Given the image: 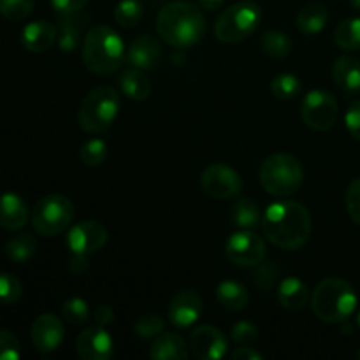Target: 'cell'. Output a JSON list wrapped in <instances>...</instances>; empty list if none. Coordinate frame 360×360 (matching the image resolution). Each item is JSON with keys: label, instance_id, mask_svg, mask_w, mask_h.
Listing matches in <instances>:
<instances>
[{"label": "cell", "instance_id": "1", "mask_svg": "<svg viewBox=\"0 0 360 360\" xmlns=\"http://www.w3.org/2000/svg\"><path fill=\"white\" fill-rule=\"evenodd\" d=\"M311 214L297 200H278L266 210L262 231L271 245L281 250H299L311 238Z\"/></svg>", "mask_w": 360, "mask_h": 360}, {"label": "cell", "instance_id": "2", "mask_svg": "<svg viewBox=\"0 0 360 360\" xmlns=\"http://www.w3.org/2000/svg\"><path fill=\"white\" fill-rule=\"evenodd\" d=\"M207 21L193 2L174 0L165 4L157 16V32L167 44L183 49L195 46L206 35Z\"/></svg>", "mask_w": 360, "mask_h": 360}, {"label": "cell", "instance_id": "3", "mask_svg": "<svg viewBox=\"0 0 360 360\" xmlns=\"http://www.w3.org/2000/svg\"><path fill=\"white\" fill-rule=\"evenodd\" d=\"M125 55L122 35L108 25L91 27L84 35L81 58L90 72L109 76L122 67Z\"/></svg>", "mask_w": 360, "mask_h": 360}, {"label": "cell", "instance_id": "4", "mask_svg": "<svg viewBox=\"0 0 360 360\" xmlns=\"http://www.w3.org/2000/svg\"><path fill=\"white\" fill-rule=\"evenodd\" d=\"M359 297L354 287L341 278H326L311 294V309L326 323H343L355 313Z\"/></svg>", "mask_w": 360, "mask_h": 360}, {"label": "cell", "instance_id": "5", "mask_svg": "<svg viewBox=\"0 0 360 360\" xmlns=\"http://www.w3.org/2000/svg\"><path fill=\"white\" fill-rule=\"evenodd\" d=\"M260 185L269 195H294L302 185L304 169L301 162L288 153H274L260 165Z\"/></svg>", "mask_w": 360, "mask_h": 360}, {"label": "cell", "instance_id": "6", "mask_svg": "<svg viewBox=\"0 0 360 360\" xmlns=\"http://www.w3.org/2000/svg\"><path fill=\"white\" fill-rule=\"evenodd\" d=\"M122 108L120 94L111 86H97L86 94L77 111V123L88 134H101L115 123Z\"/></svg>", "mask_w": 360, "mask_h": 360}, {"label": "cell", "instance_id": "7", "mask_svg": "<svg viewBox=\"0 0 360 360\" xmlns=\"http://www.w3.org/2000/svg\"><path fill=\"white\" fill-rule=\"evenodd\" d=\"M262 18L264 13L257 2L243 0L232 4L214 21V37L227 44H238L255 34Z\"/></svg>", "mask_w": 360, "mask_h": 360}, {"label": "cell", "instance_id": "8", "mask_svg": "<svg viewBox=\"0 0 360 360\" xmlns=\"http://www.w3.org/2000/svg\"><path fill=\"white\" fill-rule=\"evenodd\" d=\"M74 220V204L69 197L49 193L34 206L30 214L32 227L42 238L62 234Z\"/></svg>", "mask_w": 360, "mask_h": 360}, {"label": "cell", "instance_id": "9", "mask_svg": "<svg viewBox=\"0 0 360 360\" xmlns=\"http://www.w3.org/2000/svg\"><path fill=\"white\" fill-rule=\"evenodd\" d=\"M338 101L330 91L316 88L308 91L302 98L301 116L302 122L316 132H326L333 129L338 120Z\"/></svg>", "mask_w": 360, "mask_h": 360}, {"label": "cell", "instance_id": "10", "mask_svg": "<svg viewBox=\"0 0 360 360\" xmlns=\"http://www.w3.org/2000/svg\"><path fill=\"white\" fill-rule=\"evenodd\" d=\"M266 243L252 231L234 232L225 243V257L239 267H257L266 259Z\"/></svg>", "mask_w": 360, "mask_h": 360}, {"label": "cell", "instance_id": "11", "mask_svg": "<svg viewBox=\"0 0 360 360\" xmlns=\"http://www.w3.org/2000/svg\"><path fill=\"white\" fill-rule=\"evenodd\" d=\"M200 185L206 195L217 200L234 199L241 193L243 179L232 167L225 164L207 165L200 176Z\"/></svg>", "mask_w": 360, "mask_h": 360}, {"label": "cell", "instance_id": "12", "mask_svg": "<svg viewBox=\"0 0 360 360\" xmlns=\"http://www.w3.org/2000/svg\"><path fill=\"white\" fill-rule=\"evenodd\" d=\"M67 246L72 253L91 255L101 252L108 243V229L97 220H84L74 225L67 234Z\"/></svg>", "mask_w": 360, "mask_h": 360}, {"label": "cell", "instance_id": "13", "mask_svg": "<svg viewBox=\"0 0 360 360\" xmlns=\"http://www.w3.org/2000/svg\"><path fill=\"white\" fill-rule=\"evenodd\" d=\"M190 350L199 360H220L229 350L227 336L214 326H199L190 334Z\"/></svg>", "mask_w": 360, "mask_h": 360}, {"label": "cell", "instance_id": "14", "mask_svg": "<svg viewBox=\"0 0 360 360\" xmlns=\"http://www.w3.org/2000/svg\"><path fill=\"white\" fill-rule=\"evenodd\" d=\"M30 338L35 350L48 355L62 347L65 340V327L58 316L44 313V315H39L32 323Z\"/></svg>", "mask_w": 360, "mask_h": 360}, {"label": "cell", "instance_id": "15", "mask_svg": "<svg viewBox=\"0 0 360 360\" xmlns=\"http://www.w3.org/2000/svg\"><path fill=\"white\" fill-rule=\"evenodd\" d=\"M76 352L83 360H109L115 354V343L105 327L94 326L77 336Z\"/></svg>", "mask_w": 360, "mask_h": 360}, {"label": "cell", "instance_id": "16", "mask_svg": "<svg viewBox=\"0 0 360 360\" xmlns=\"http://www.w3.org/2000/svg\"><path fill=\"white\" fill-rule=\"evenodd\" d=\"M202 299L197 292L193 290H181L172 297L171 304H169L167 316L169 322L176 327V329H190L195 326L197 320L202 315Z\"/></svg>", "mask_w": 360, "mask_h": 360}, {"label": "cell", "instance_id": "17", "mask_svg": "<svg viewBox=\"0 0 360 360\" xmlns=\"http://www.w3.org/2000/svg\"><path fill=\"white\" fill-rule=\"evenodd\" d=\"M162 48L157 39L151 35H141L127 49L125 60L129 65L137 67L141 70H153L160 63Z\"/></svg>", "mask_w": 360, "mask_h": 360}, {"label": "cell", "instance_id": "18", "mask_svg": "<svg viewBox=\"0 0 360 360\" xmlns=\"http://www.w3.org/2000/svg\"><path fill=\"white\" fill-rule=\"evenodd\" d=\"M30 220V211L23 197L14 192H4L0 195V227L6 231H21Z\"/></svg>", "mask_w": 360, "mask_h": 360}, {"label": "cell", "instance_id": "19", "mask_svg": "<svg viewBox=\"0 0 360 360\" xmlns=\"http://www.w3.org/2000/svg\"><path fill=\"white\" fill-rule=\"evenodd\" d=\"M58 37V28L46 20L28 23L21 32V44L30 53H44L55 44Z\"/></svg>", "mask_w": 360, "mask_h": 360}, {"label": "cell", "instance_id": "20", "mask_svg": "<svg viewBox=\"0 0 360 360\" xmlns=\"http://www.w3.org/2000/svg\"><path fill=\"white\" fill-rule=\"evenodd\" d=\"M333 79L341 91L348 95L360 91V60L352 55H343L334 62Z\"/></svg>", "mask_w": 360, "mask_h": 360}, {"label": "cell", "instance_id": "21", "mask_svg": "<svg viewBox=\"0 0 360 360\" xmlns=\"http://www.w3.org/2000/svg\"><path fill=\"white\" fill-rule=\"evenodd\" d=\"M278 301L288 311H301L306 308L308 301H311L308 285L301 278H285L278 287Z\"/></svg>", "mask_w": 360, "mask_h": 360}, {"label": "cell", "instance_id": "22", "mask_svg": "<svg viewBox=\"0 0 360 360\" xmlns=\"http://www.w3.org/2000/svg\"><path fill=\"white\" fill-rule=\"evenodd\" d=\"M188 355L185 340L176 333L158 334L150 348V357L155 360H186Z\"/></svg>", "mask_w": 360, "mask_h": 360}, {"label": "cell", "instance_id": "23", "mask_svg": "<svg viewBox=\"0 0 360 360\" xmlns=\"http://www.w3.org/2000/svg\"><path fill=\"white\" fill-rule=\"evenodd\" d=\"M120 90L132 101H146L151 95V81L144 74V70L137 67H127L118 77Z\"/></svg>", "mask_w": 360, "mask_h": 360}, {"label": "cell", "instance_id": "24", "mask_svg": "<svg viewBox=\"0 0 360 360\" xmlns=\"http://www.w3.org/2000/svg\"><path fill=\"white\" fill-rule=\"evenodd\" d=\"M217 299L229 311H243L250 302V292L239 281L225 280L217 287Z\"/></svg>", "mask_w": 360, "mask_h": 360}, {"label": "cell", "instance_id": "25", "mask_svg": "<svg viewBox=\"0 0 360 360\" xmlns=\"http://www.w3.org/2000/svg\"><path fill=\"white\" fill-rule=\"evenodd\" d=\"M329 23V11L322 4H309L297 14V27L302 34L316 35Z\"/></svg>", "mask_w": 360, "mask_h": 360}, {"label": "cell", "instance_id": "26", "mask_svg": "<svg viewBox=\"0 0 360 360\" xmlns=\"http://www.w3.org/2000/svg\"><path fill=\"white\" fill-rule=\"evenodd\" d=\"M81 23L79 18H76L74 14H65V16L60 20L58 27V37H56V42H58V48L62 49L63 53H72L83 44L84 37L83 32H81Z\"/></svg>", "mask_w": 360, "mask_h": 360}, {"label": "cell", "instance_id": "27", "mask_svg": "<svg viewBox=\"0 0 360 360\" xmlns=\"http://www.w3.org/2000/svg\"><path fill=\"white\" fill-rule=\"evenodd\" d=\"M232 224L239 229H255L262 224V213H260V207L257 206L255 200L252 199H239L236 200L234 207H232Z\"/></svg>", "mask_w": 360, "mask_h": 360}, {"label": "cell", "instance_id": "28", "mask_svg": "<svg viewBox=\"0 0 360 360\" xmlns=\"http://www.w3.org/2000/svg\"><path fill=\"white\" fill-rule=\"evenodd\" d=\"M35 250H37V241H35L34 236L27 234V232H20V234L13 236L4 246L6 255L16 264L28 262L34 257Z\"/></svg>", "mask_w": 360, "mask_h": 360}, {"label": "cell", "instance_id": "29", "mask_svg": "<svg viewBox=\"0 0 360 360\" xmlns=\"http://www.w3.org/2000/svg\"><path fill=\"white\" fill-rule=\"evenodd\" d=\"M334 41L343 51L360 49V18H347L334 32Z\"/></svg>", "mask_w": 360, "mask_h": 360}, {"label": "cell", "instance_id": "30", "mask_svg": "<svg viewBox=\"0 0 360 360\" xmlns=\"http://www.w3.org/2000/svg\"><path fill=\"white\" fill-rule=\"evenodd\" d=\"M262 48L273 58H285L290 55L294 42H292L290 35L280 30H269L264 34L262 37Z\"/></svg>", "mask_w": 360, "mask_h": 360}, {"label": "cell", "instance_id": "31", "mask_svg": "<svg viewBox=\"0 0 360 360\" xmlns=\"http://www.w3.org/2000/svg\"><path fill=\"white\" fill-rule=\"evenodd\" d=\"M301 79H299L297 76H294V74H278V76H274V79L271 81V91H273L274 97L280 98V101H292V98H295L301 94Z\"/></svg>", "mask_w": 360, "mask_h": 360}, {"label": "cell", "instance_id": "32", "mask_svg": "<svg viewBox=\"0 0 360 360\" xmlns=\"http://www.w3.org/2000/svg\"><path fill=\"white\" fill-rule=\"evenodd\" d=\"M143 18V4L139 0H120L115 7V20L120 27L134 28Z\"/></svg>", "mask_w": 360, "mask_h": 360}, {"label": "cell", "instance_id": "33", "mask_svg": "<svg viewBox=\"0 0 360 360\" xmlns=\"http://www.w3.org/2000/svg\"><path fill=\"white\" fill-rule=\"evenodd\" d=\"M79 158L88 167H97L108 158V143L104 139H98V137L86 141L81 146Z\"/></svg>", "mask_w": 360, "mask_h": 360}, {"label": "cell", "instance_id": "34", "mask_svg": "<svg viewBox=\"0 0 360 360\" xmlns=\"http://www.w3.org/2000/svg\"><path fill=\"white\" fill-rule=\"evenodd\" d=\"M62 315L72 326H81L90 319V308L84 299L70 297L62 304Z\"/></svg>", "mask_w": 360, "mask_h": 360}, {"label": "cell", "instance_id": "35", "mask_svg": "<svg viewBox=\"0 0 360 360\" xmlns=\"http://www.w3.org/2000/svg\"><path fill=\"white\" fill-rule=\"evenodd\" d=\"M165 330V320L162 319L157 313H150V315L141 316L139 320L134 326V333L137 334L143 340H151V338H157L158 334H162Z\"/></svg>", "mask_w": 360, "mask_h": 360}, {"label": "cell", "instance_id": "36", "mask_svg": "<svg viewBox=\"0 0 360 360\" xmlns=\"http://www.w3.org/2000/svg\"><path fill=\"white\" fill-rule=\"evenodd\" d=\"M23 285L14 274L0 273V304H14L21 299Z\"/></svg>", "mask_w": 360, "mask_h": 360}, {"label": "cell", "instance_id": "37", "mask_svg": "<svg viewBox=\"0 0 360 360\" xmlns=\"http://www.w3.org/2000/svg\"><path fill=\"white\" fill-rule=\"evenodd\" d=\"M35 0H0V14L9 21H21L34 11Z\"/></svg>", "mask_w": 360, "mask_h": 360}, {"label": "cell", "instance_id": "38", "mask_svg": "<svg viewBox=\"0 0 360 360\" xmlns=\"http://www.w3.org/2000/svg\"><path fill=\"white\" fill-rule=\"evenodd\" d=\"M231 338L239 347H246V345L255 343L257 338H259V329H257L255 323L248 322V320H241V322L232 326Z\"/></svg>", "mask_w": 360, "mask_h": 360}, {"label": "cell", "instance_id": "39", "mask_svg": "<svg viewBox=\"0 0 360 360\" xmlns=\"http://www.w3.org/2000/svg\"><path fill=\"white\" fill-rule=\"evenodd\" d=\"M21 357V345L11 330L0 329V360H18Z\"/></svg>", "mask_w": 360, "mask_h": 360}, {"label": "cell", "instance_id": "40", "mask_svg": "<svg viewBox=\"0 0 360 360\" xmlns=\"http://www.w3.org/2000/svg\"><path fill=\"white\" fill-rule=\"evenodd\" d=\"M345 204H347V211L354 224L360 225V178H355L347 188Z\"/></svg>", "mask_w": 360, "mask_h": 360}, {"label": "cell", "instance_id": "41", "mask_svg": "<svg viewBox=\"0 0 360 360\" xmlns=\"http://www.w3.org/2000/svg\"><path fill=\"white\" fill-rule=\"evenodd\" d=\"M345 125L354 139L360 141V101L352 102L345 115Z\"/></svg>", "mask_w": 360, "mask_h": 360}, {"label": "cell", "instance_id": "42", "mask_svg": "<svg viewBox=\"0 0 360 360\" xmlns=\"http://www.w3.org/2000/svg\"><path fill=\"white\" fill-rule=\"evenodd\" d=\"M278 274H280V271H278L276 266H273V264H266V266L260 267L255 274L257 287H259L260 290H269V288L274 285V281H276Z\"/></svg>", "mask_w": 360, "mask_h": 360}, {"label": "cell", "instance_id": "43", "mask_svg": "<svg viewBox=\"0 0 360 360\" xmlns=\"http://www.w3.org/2000/svg\"><path fill=\"white\" fill-rule=\"evenodd\" d=\"M88 4V0H51L53 9L58 14H76Z\"/></svg>", "mask_w": 360, "mask_h": 360}, {"label": "cell", "instance_id": "44", "mask_svg": "<svg viewBox=\"0 0 360 360\" xmlns=\"http://www.w3.org/2000/svg\"><path fill=\"white\" fill-rule=\"evenodd\" d=\"M90 267L88 262V255H79V253H72V259L69 260V271L76 276H83Z\"/></svg>", "mask_w": 360, "mask_h": 360}, {"label": "cell", "instance_id": "45", "mask_svg": "<svg viewBox=\"0 0 360 360\" xmlns=\"http://www.w3.org/2000/svg\"><path fill=\"white\" fill-rule=\"evenodd\" d=\"M94 319H95V323H97V326L105 327V326H109V323H112V320H115V311H112L111 306L101 304L97 309H95Z\"/></svg>", "mask_w": 360, "mask_h": 360}, {"label": "cell", "instance_id": "46", "mask_svg": "<svg viewBox=\"0 0 360 360\" xmlns=\"http://www.w3.org/2000/svg\"><path fill=\"white\" fill-rule=\"evenodd\" d=\"M232 360H262V354L257 352L252 345H246V347H239L238 350H234Z\"/></svg>", "mask_w": 360, "mask_h": 360}, {"label": "cell", "instance_id": "47", "mask_svg": "<svg viewBox=\"0 0 360 360\" xmlns=\"http://www.w3.org/2000/svg\"><path fill=\"white\" fill-rule=\"evenodd\" d=\"M224 2L225 0H197V4L206 11H218L224 6Z\"/></svg>", "mask_w": 360, "mask_h": 360}, {"label": "cell", "instance_id": "48", "mask_svg": "<svg viewBox=\"0 0 360 360\" xmlns=\"http://www.w3.org/2000/svg\"><path fill=\"white\" fill-rule=\"evenodd\" d=\"M352 6H354L357 11H360V0H352Z\"/></svg>", "mask_w": 360, "mask_h": 360}, {"label": "cell", "instance_id": "49", "mask_svg": "<svg viewBox=\"0 0 360 360\" xmlns=\"http://www.w3.org/2000/svg\"><path fill=\"white\" fill-rule=\"evenodd\" d=\"M355 359L360 360V348H359V350H357V354H355Z\"/></svg>", "mask_w": 360, "mask_h": 360}, {"label": "cell", "instance_id": "50", "mask_svg": "<svg viewBox=\"0 0 360 360\" xmlns=\"http://www.w3.org/2000/svg\"><path fill=\"white\" fill-rule=\"evenodd\" d=\"M357 326L360 327V311H359V315H357Z\"/></svg>", "mask_w": 360, "mask_h": 360}]
</instances>
